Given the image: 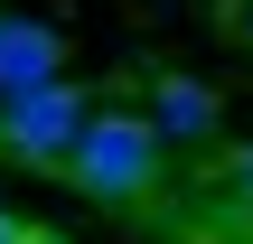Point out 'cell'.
Instances as JSON below:
<instances>
[{
	"label": "cell",
	"instance_id": "obj_1",
	"mask_svg": "<svg viewBox=\"0 0 253 244\" xmlns=\"http://www.w3.org/2000/svg\"><path fill=\"white\" fill-rule=\"evenodd\" d=\"M160 150H169L160 122H141V113H94V122L75 132V150H66V179H75L94 207H141V197L160 188Z\"/></svg>",
	"mask_w": 253,
	"mask_h": 244
},
{
	"label": "cell",
	"instance_id": "obj_3",
	"mask_svg": "<svg viewBox=\"0 0 253 244\" xmlns=\"http://www.w3.org/2000/svg\"><path fill=\"white\" fill-rule=\"evenodd\" d=\"M47 75H66V38L47 19H0V94L47 85Z\"/></svg>",
	"mask_w": 253,
	"mask_h": 244
},
{
	"label": "cell",
	"instance_id": "obj_6",
	"mask_svg": "<svg viewBox=\"0 0 253 244\" xmlns=\"http://www.w3.org/2000/svg\"><path fill=\"white\" fill-rule=\"evenodd\" d=\"M0 244H47V235H38V226H19V216L0 207Z\"/></svg>",
	"mask_w": 253,
	"mask_h": 244
},
{
	"label": "cell",
	"instance_id": "obj_4",
	"mask_svg": "<svg viewBox=\"0 0 253 244\" xmlns=\"http://www.w3.org/2000/svg\"><path fill=\"white\" fill-rule=\"evenodd\" d=\"M160 132H178V141H207V132H216V94H197L188 75H160Z\"/></svg>",
	"mask_w": 253,
	"mask_h": 244
},
{
	"label": "cell",
	"instance_id": "obj_5",
	"mask_svg": "<svg viewBox=\"0 0 253 244\" xmlns=\"http://www.w3.org/2000/svg\"><path fill=\"white\" fill-rule=\"evenodd\" d=\"M225 188H235V207H244V216H253V141H244V150H235V160H225Z\"/></svg>",
	"mask_w": 253,
	"mask_h": 244
},
{
	"label": "cell",
	"instance_id": "obj_2",
	"mask_svg": "<svg viewBox=\"0 0 253 244\" xmlns=\"http://www.w3.org/2000/svg\"><path fill=\"white\" fill-rule=\"evenodd\" d=\"M84 122H94V113H84V85H75V75H47V85L0 94V150H19V160L66 169V150H75Z\"/></svg>",
	"mask_w": 253,
	"mask_h": 244
}]
</instances>
